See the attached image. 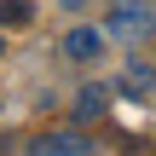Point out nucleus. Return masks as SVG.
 Instances as JSON below:
<instances>
[{
	"instance_id": "nucleus-1",
	"label": "nucleus",
	"mask_w": 156,
	"mask_h": 156,
	"mask_svg": "<svg viewBox=\"0 0 156 156\" xmlns=\"http://www.w3.org/2000/svg\"><path fill=\"white\" fill-rule=\"evenodd\" d=\"M156 29V0H110V17H104V35L133 46Z\"/></svg>"
},
{
	"instance_id": "nucleus-2",
	"label": "nucleus",
	"mask_w": 156,
	"mask_h": 156,
	"mask_svg": "<svg viewBox=\"0 0 156 156\" xmlns=\"http://www.w3.org/2000/svg\"><path fill=\"white\" fill-rule=\"evenodd\" d=\"M104 52V29H87V23H75L69 35H64V58H75V64H93Z\"/></svg>"
},
{
	"instance_id": "nucleus-3",
	"label": "nucleus",
	"mask_w": 156,
	"mask_h": 156,
	"mask_svg": "<svg viewBox=\"0 0 156 156\" xmlns=\"http://www.w3.org/2000/svg\"><path fill=\"white\" fill-rule=\"evenodd\" d=\"M35 151H46V156H81V151H93V139H87V133H75V127H52V133H41V139H35Z\"/></svg>"
},
{
	"instance_id": "nucleus-4",
	"label": "nucleus",
	"mask_w": 156,
	"mask_h": 156,
	"mask_svg": "<svg viewBox=\"0 0 156 156\" xmlns=\"http://www.w3.org/2000/svg\"><path fill=\"white\" fill-rule=\"evenodd\" d=\"M104 110H110V87L104 81H93V87L75 93V122H104Z\"/></svg>"
},
{
	"instance_id": "nucleus-5",
	"label": "nucleus",
	"mask_w": 156,
	"mask_h": 156,
	"mask_svg": "<svg viewBox=\"0 0 156 156\" xmlns=\"http://www.w3.org/2000/svg\"><path fill=\"white\" fill-rule=\"evenodd\" d=\"M156 87V69L151 64H127V75H122V93H133V98H145Z\"/></svg>"
},
{
	"instance_id": "nucleus-6",
	"label": "nucleus",
	"mask_w": 156,
	"mask_h": 156,
	"mask_svg": "<svg viewBox=\"0 0 156 156\" xmlns=\"http://www.w3.org/2000/svg\"><path fill=\"white\" fill-rule=\"evenodd\" d=\"M6 23H29V6L23 0H6Z\"/></svg>"
},
{
	"instance_id": "nucleus-7",
	"label": "nucleus",
	"mask_w": 156,
	"mask_h": 156,
	"mask_svg": "<svg viewBox=\"0 0 156 156\" xmlns=\"http://www.w3.org/2000/svg\"><path fill=\"white\" fill-rule=\"evenodd\" d=\"M58 6H64V12H81V6H87V0H58Z\"/></svg>"
}]
</instances>
